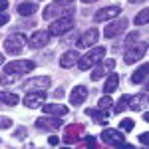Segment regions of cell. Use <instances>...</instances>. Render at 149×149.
Segmentation results:
<instances>
[{
    "mask_svg": "<svg viewBox=\"0 0 149 149\" xmlns=\"http://www.w3.org/2000/svg\"><path fill=\"white\" fill-rule=\"evenodd\" d=\"M97 107H100V109H111V107H113V100H111V95H109V93L103 95L102 100L97 102Z\"/></svg>",
    "mask_w": 149,
    "mask_h": 149,
    "instance_id": "28",
    "label": "cell"
},
{
    "mask_svg": "<svg viewBox=\"0 0 149 149\" xmlns=\"http://www.w3.org/2000/svg\"><path fill=\"white\" fill-rule=\"evenodd\" d=\"M64 95H66V90H64V86H60V88H56V90H54V97H56V100H62Z\"/></svg>",
    "mask_w": 149,
    "mask_h": 149,
    "instance_id": "34",
    "label": "cell"
},
{
    "mask_svg": "<svg viewBox=\"0 0 149 149\" xmlns=\"http://www.w3.org/2000/svg\"><path fill=\"white\" fill-rule=\"evenodd\" d=\"M42 109L46 111V115H54V117H64L68 115V105H62V103H44Z\"/></svg>",
    "mask_w": 149,
    "mask_h": 149,
    "instance_id": "19",
    "label": "cell"
},
{
    "mask_svg": "<svg viewBox=\"0 0 149 149\" xmlns=\"http://www.w3.org/2000/svg\"><path fill=\"white\" fill-rule=\"evenodd\" d=\"M24 137H26V127H20L14 131V139H24Z\"/></svg>",
    "mask_w": 149,
    "mask_h": 149,
    "instance_id": "35",
    "label": "cell"
},
{
    "mask_svg": "<svg viewBox=\"0 0 149 149\" xmlns=\"http://www.w3.org/2000/svg\"><path fill=\"white\" fill-rule=\"evenodd\" d=\"M36 10H38V4L36 2H22V4L16 6V12L20 16H32V14H36Z\"/></svg>",
    "mask_w": 149,
    "mask_h": 149,
    "instance_id": "24",
    "label": "cell"
},
{
    "mask_svg": "<svg viewBox=\"0 0 149 149\" xmlns=\"http://www.w3.org/2000/svg\"><path fill=\"white\" fill-rule=\"evenodd\" d=\"M139 141H141L143 145H147V141H149V133H147V131H143V133L139 135Z\"/></svg>",
    "mask_w": 149,
    "mask_h": 149,
    "instance_id": "38",
    "label": "cell"
},
{
    "mask_svg": "<svg viewBox=\"0 0 149 149\" xmlns=\"http://www.w3.org/2000/svg\"><path fill=\"white\" fill-rule=\"evenodd\" d=\"M74 14V8L72 6H60L56 2H52V4H48L46 8H44V20H54V18H62V16H72Z\"/></svg>",
    "mask_w": 149,
    "mask_h": 149,
    "instance_id": "11",
    "label": "cell"
},
{
    "mask_svg": "<svg viewBox=\"0 0 149 149\" xmlns=\"http://www.w3.org/2000/svg\"><path fill=\"white\" fill-rule=\"evenodd\" d=\"M26 36L24 34H10L4 40V52L10 54V56H20L26 48Z\"/></svg>",
    "mask_w": 149,
    "mask_h": 149,
    "instance_id": "2",
    "label": "cell"
},
{
    "mask_svg": "<svg viewBox=\"0 0 149 149\" xmlns=\"http://www.w3.org/2000/svg\"><path fill=\"white\" fill-rule=\"evenodd\" d=\"M50 40H52V34L48 32V30H38V32H32V36L28 38V46L30 48H44L50 44Z\"/></svg>",
    "mask_w": 149,
    "mask_h": 149,
    "instance_id": "14",
    "label": "cell"
},
{
    "mask_svg": "<svg viewBox=\"0 0 149 149\" xmlns=\"http://www.w3.org/2000/svg\"><path fill=\"white\" fill-rule=\"evenodd\" d=\"M139 40V32H129L125 38V46H129V44H135Z\"/></svg>",
    "mask_w": 149,
    "mask_h": 149,
    "instance_id": "32",
    "label": "cell"
},
{
    "mask_svg": "<svg viewBox=\"0 0 149 149\" xmlns=\"http://www.w3.org/2000/svg\"><path fill=\"white\" fill-rule=\"evenodd\" d=\"M40 131H58L64 127L62 117H54V115H44V117H38L34 123Z\"/></svg>",
    "mask_w": 149,
    "mask_h": 149,
    "instance_id": "10",
    "label": "cell"
},
{
    "mask_svg": "<svg viewBox=\"0 0 149 149\" xmlns=\"http://www.w3.org/2000/svg\"><path fill=\"white\" fill-rule=\"evenodd\" d=\"M8 8V0H0V12H4Z\"/></svg>",
    "mask_w": 149,
    "mask_h": 149,
    "instance_id": "40",
    "label": "cell"
},
{
    "mask_svg": "<svg viewBox=\"0 0 149 149\" xmlns=\"http://www.w3.org/2000/svg\"><path fill=\"white\" fill-rule=\"evenodd\" d=\"M18 78H20L18 74H2V76H0V84H2V86H12V84L18 81Z\"/></svg>",
    "mask_w": 149,
    "mask_h": 149,
    "instance_id": "26",
    "label": "cell"
},
{
    "mask_svg": "<svg viewBox=\"0 0 149 149\" xmlns=\"http://www.w3.org/2000/svg\"><path fill=\"white\" fill-rule=\"evenodd\" d=\"M115 68V60H100L95 66H93V72H92V80H102L103 76H107V74H111Z\"/></svg>",
    "mask_w": 149,
    "mask_h": 149,
    "instance_id": "13",
    "label": "cell"
},
{
    "mask_svg": "<svg viewBox=\"0 0 149 149\" xmlns=\"http://www.w3.org/2000/svg\"><path fill=\"white\" fill-rule=\"evenodd\" d=\"M48 145H52V147H58V145H60V139H58L56 135H52V137L48 139Z\"/></svg>",
    "mask_w": 149,
    "mask_h": 149,
    "instance_id": "37",
    "label": "cell"
},
{
    "mask_svg": "<svg viewBox=\"0 0 149 149\" xmlns=\"http://www.w3.org/2000/svg\"><path fill=\"white\" fill-rule=\"evenodd\" d=\"M0 143H2V141H0Z\"/></svg>",
    "mask_w": 149,
    "mask_h": 149,
    "instance_id": "44",
    "label": "cell"
},
{
    "mask_svg": "<svg viewBox=\"0 0 149 149\" xmlns=\"http://www.w3.org/2000/svg\"><path fill=\"white\" fill-rule=\"evenodd\" d=\"M4 64H6V62H4V56L0 54V66H4Z\"/></svg>",
    "mask_w": 149,
    "mask_h": 149,
    "instance_id": "41",
    "label": "cell"
},
{
    "mask_svg": "<svg viewBox=\"0 0 149 149\" xmlns=\"http://www.w3.org/2000/svg\"><path fill=\"white\" fill-rule=\"evenodd\" d=\"M86 100H88V88L86 86H74V90L70 92V103L80 107Z\"/></svg>",
    "mask_w": 149,
    "mask_h": 149,
    "instance_id": "17",
    "label": "cell"
},
{
    "mask_svg": "<svg viewBox=\"0 0 149 149\" xmlns=\"http://www.w3.org/2000/svg\"><path fill=\"white\" fill-rule=\"evenodd\" d=\"M121 14V6H117V4H113V6H105V8H102V10H97L95 14H93V22L100 24V22H109V20H113L115 16H119Z\"/></svg>",
    "mask_w": 149,
    "mask_h": 149,
    "instance_id": "12",
    "label": "cell"
},
{
    "mask_svg": "<svg viewBox=\"0 0 149 149\" xmlns=\"http://www.w3.org/2000/svg\"><path fill=\"white\" fill-rule=\"evenodd\" d=\"M74 26H76V20L72 16H62V18L54 20L48 26V32L52 36H64V34H68V32H72Z\"/></svg>",
    "mask_w": 149,
    "mask_h": 149,
    "instance_id": "4",
    "label": "cell"
},
{
    "mask_svg": "<svg viewBox=\"0 0 149 149\" xmlns=\"http://www.w3.org/2000/svg\"><path fill=\"white\" fill-rule=\"evenodd\" d=\"M0 103H6V105H18L20 97L12 92H0Z\"/></svg>",
    "mask_w": 149,
    "mask_h": 149,
    "instance_id": "25",
    "label": "cell"
},
{
    "mask_svg": "<svg viewBox=\"0 0 149 149\" xmlns=\"http://www.w3.org/2000/svg\"><path fill=\"white\" fill-rule=\"evenodd\" d=\"M147 74H149V64H143V66H139L133 74H131V84H135V86H139V84H143V81L147 80Z\"/></svg>",
    "mask_w": 149,
    "mask_h": 149,
    "instance_id": "22",
    "label": "cell"
},
{
    "mask_svg": "<svg viewBox=\"0 0 149 149\" xmlns=\"http://www.w3.org/2000/svg\"><path fill=\"white\" fill-rule=\"evenodd\" d=\"M56 4H60V6H72V2L74 0H54Z\"/></svg>",
    "mask_w": 149,
    "mask_h": 149,
    "instance_id": "39",
    "label": "cell"
},
{
    "mask_svg": "<svg viewBox=\"0 0 149 149\" xmlns=\"http://www.w3.org/2000/svg\"><path fill=\"white\" fill-rule=\"evenodd\" d=\"M86 113L90 115L95 123L105 125V123H107V117L111 115V109H100V107H97V111H95V109H92V107H90V109H86Z\"/></svg>",
    "mask_w": 149,
    "mask_h": 149,
    "instance_id": "21",
    "label": "cell"
},
{
    "mask_svg": "<svg viewBox=\"0 0 149 149\" xmlns=\"http://www.w3.org/2000/svg\"><path fill=\"white\" fill-rule=\"evenodd\" d=\"M133 22H135V26H143V24H147L149 22V10H147V8H143V10L139 12Z\"/></svg>",
    "mask_w": 149,
    "mask_h": 149,
    "instance_id": "27",
    "label": "cell"
},
{
    "mask_svg": "<svg viewBox=\"0 0 149 149\" xmlns=\"http://www.w3.org/2000/svg\"><path fill=\"white\" fill-rule=\"evenodd\" d=\"M84 4H92V2H95V0H81Z\"/></svg>",
    "mask_w": 149,
    "mask_h": 149,
    "instance_id": "42",
    "label": "cell"
},
{
    "mask_svg": "<svg viewBox=\"0 0 149 149\" xmlns=\"http://www.w3.org/2000/svg\"><path fill=\"white\" fill-rule=\"evenodd\" d=\"M133 125H135V121H133L131 117H125V119L119 121V131H127V133H129V131L133 129Z\"/></svg>",
    "mask_w": 149,
    "mask_h": 149,
    "instance_id": "30",
    "label": "cell"
},
{
    "mask_svg": "<svg viewBox=\"0 0 149 149\" xmlns=\"http://www.w3.org/2000/svg\"><path fill=\"white\" fill-rule=\"evenodd\" d=\"M105 48L103 46H97V48H90V52L88 54H84V56H80V60H78V68L81 70V72H88V70H92L100 60H103L105 58Z\"/></svg>",
    "mask_w": 149,
    "mask_h": 149,
    "instance_id": "1",
    "label": "cell"
},
{
    "mask_svg": "<svg viewBox=\"0 0 149 149\" xmlns=\"http://www.w3.org/2000/svg\"><path fill=\"white\" fill-rule=\"evenodd\" d=\"M117 86H119V76L111 72V74H107V78H105V84H103V92L105 93H113L117 90Z\"/></svg>",
    "mask_w": 149,
    "mask_h": 149,
    "instance_id": "23",
    "label": "cell"
},
{
    "mask_svg": "<svg viewBox=\"0 0 149 149\" xmlns=\"http://www.w3.org/2000/svg\"><path fill=\"white\" fill-rule=\"evenodd\" d=\"M100 139H102L103 143H107L109 147H121V149L129 147V145L125 143L123 131H119V129H103Z\"/></svg>",
    "mask_w": 149,
    "mask_h": 149,
    "instance_id": "6",
    "label": "cell"
},
{
    "mask_svg": "<svg viewBox=\"0 0 149 149\" xmlns=\"http://www.w3.org/2000/svg\"><path fill=\"white\" fill-rule=\"evenodd\" d=\"M34 68H36V64L32 60H12L8 64H4V74H18V76H24V74H30Z\"/></svg>",
    "mask_w": 149,
    "mask_h": 149,
    "instance_id": "5",
    "label": "cell"
},
{
    "mask_svg": "<svg viewBox=\"0 0 149 149\" xmlns=\"http://www.w3.org/2000/svg\"><path fill=\"white\" fill-rule=\"evenodd\" d=\"M86 133V125H81V123H70V125H64V143L66 145H74V143H78L80 137Z\"/></svg>",
    "mask_w": 149,
    "mask_h": 149,
    "instance_id": "7",
    "label": "cell"
},
{
    "mask_svg": "<svg viewBox=\"0 0 149 149\" xmlns=\"http://www.w3.org/2000/svg\"><path fill=\"white\" fill-rule=\"evenodd\" d=\"M145 54H147V40L137 42V44H129V46H125V52H123V62L125 64H135Z\"/></svg>",
    "mask_w": 149,
    "mask_h": 149,
    "instance_id": "3",
    "label": "cell"
},
{
    "mask_svg": "<svg viewBox=\"0 0 149 149\" xmlns=\"http://www.w3.org/2000/svg\"><path fill=\"white\" fill-rule=\"evenodd\" d=\"M147 105V93H137V95H129L127 100V107L133 111H141Z\"/></svg>",
    "mask_w": 149,
    "mask_h": 149,
    "instance_id": "20",
    "label": "cell"
},
{
    "mask_svg": "<svg viewBox=\"0 0 149 149\" xmlns=\"http://www.w3.org/2000/svg\"><path fill=\"white\" fill-rule=\"evenodd\" d=\"M22 88L26 92H48L52 88V78L48 76H38V78H32V80L24 81Z\"/></svg>",
    "mask_w": 149,
    "mask_h": 149,
    "instance_id": "8",
    "label": "cell"
},
{
    "mask_svg": "<svg viewBox=\"0 0 149 149\" xmlns=\"http://www.w3.org/2000/svg\"><path fill=\"white\" fill-rule=\"evenodd\" d=\"M127 18H123V16H115L111 22L105 26V30H103V36L105 38H115V36H119V34H123L127 30Z\"/></svg>",
    "mask_w": 149,
    "mask_h": 149,
    "instance_id": "9",
    "label": "cell"
},
{
    "mask_svg": "<svg viewBox=\"0 0 149 149\" xmlns=\"http://www.w3.org/2000/svg\"><path fill=\"white\" fill-rule=\"evenodd\" d=\"M46 97H48L46 92H30L22 100V103L28 109H38V107H42V105L46 103Z\"/></svg>",
    "mask_w": 149,
    "mask_h": 149,
    "instance_id": "16",
    "label": "cell"
},
{
    "mask_svg": "<svg viewBox=\"0 0 149 149\" xmlns=\"http://www.w3.org/2000/svg\"><path fill=\"white\" fill-rule=\"evenodd\" d=\"M8 127H12V119L6 115H0V129H8Z\"/></svg>",
    "mask_w": 149,
    "mask_h": 149,
    "instance_id": "33",
    "label": "cell"
},
{
    "mask_svg": "<svg viewBox=\"0 0 149 149\" xmlns=\"http://www.w3.org/2000/svg\"><path fill=\"white\" fill-rule=\"evenodd\" d=\"M80 147H97L95 137H92V135H86V137H84V141H80Z\"/></svg>",
    "mask_w": 149,
    "mask_h": 149,
    "instance_id": "31",
    "label": "cell"
},
{
    "mask_svg": "<svg viewBox=\"0 0 149 149\" xmlns=\"http://www.w3.org/2000/svg\"><path fill=\"white\" fill-rule=\"evenodd\" d=\"M97 40H100V30H97V28H90V30H86V32L78 38L76 46L78 48H92V46H95Z\"/></svg>",
    "mask_w": 149,
    "mask_h": 149,
    "instance_id": "15",
    "label": "cell"
},
{
    "mask_svg": "<svg viewBox=\"0 0 149 149\" xmlns=\"http://www.w3.org/2000/svg\"><path fill=\"white\" fill-rule=\"evenodd\" d=\"M129 2H131V4H135V2H143V0H129Z\"/></svg>",
    "mask_w": 149,
    "mask_h": 149,
    "instance_id": "43",
    "label": "cell"
},
{
    "mask_svg": "<svg viewBox=\"0 0 149 149\" xmlns=\"http://www.w3.org/2000/svg\"><path fill=\"white\" fill-rule=\"evenodd\" d=\"M78 60H80V52L78 50H68V52H64L62 58H60V66L64 70H70L78 64Z\"/></svg>",
    "mask_w": 149,
    "mask_h": 149,
    "instance_id": "18",
    "label": "cell"
},
{
    "mask_svg": "<svg viewBox=\"0 0 149 149\" xmlns=\"http://www.w3.org/2000/svg\"><path fill=\"white\" fill-rule=\"evenodd\" d=\"M127 100H129V95H123V97H121V100H119V102H117L113 107H111V109H113L111 113H121V111H125V107H127Z\"/></svg>",
    "mask_w": 149,
    "mask_h": 149,
    "instance_id": "29",
    "label": "cell"
},
{
    "mask_svg": "<svg viewBox=\"0 0 149 149\" xmlns=\"http://www.w3.org/2000/svg\"><path fill=\"white\" fill-rule=\"evenodd\" d=\"M10 22V16L8 14H4V12H0V26H4V24Z\"/></svg>",
    "mask_w": 149,
    "mask_h": 149,
    "instance_id": "36",
    "label": "cell"
}]
</instances>
